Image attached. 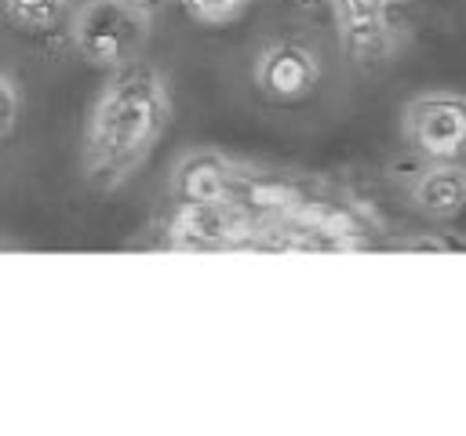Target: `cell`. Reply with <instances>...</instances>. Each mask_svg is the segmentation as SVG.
Here are the masks:
<instances>
[{
  "label": "cell",
  "mask_w": 466,
  "mask_h": 436,
  "mask_svg": "<svg viewBox=\"0 0 466 436\" xmlns=\"http://www.w3.org/2000/svg\"><path fill=\"white\" fill-rule=\"evenodd\" d=\"M167 113H171L167 87L153 69L146 65L120 69L102 87L87 120V134H84L87 178L106 189L124 182L164 134Z\"/></svg>",
  "instance_id": "1"
},
{
  "label": "cell",
  "mask_w": 466,
  "mask_h": 436,
  "mask_svg": "<svg viewBox=\"0 0 466 436\" xmlns=\"http://www.w3.org/2000/svg\"><path fill=\"white\" fill-rule=\"evenodd\" d=\"M142 33H146V18L131 0H95L80 11L73 44L84 62L113 69L138 51Z\"/></svg>",
  "instance_id": "2"
},
{
  "label": "cell",
  "mask_w": 466,
  "mask_h": 436,
  "mask_svg": "<svg viewBox=\"0 0 466 436\" xmlns=\"http://www.w3.org/2000/svg\"><path fill=\"white\" fill-rule=\"evenodd\" d=\"M408 138L433 160H455L466 153V98L430 94L408 105Z\"/></svg>",
  "instance_id": "3"
},
{
  "label": "cell",
  "mask_w": 466,
  "mask_h": 436,
  "mask_svg": "<svg viewBox=\"0 0 466 436\" xmlns=\"http://www.w3.org/2000/svg\"><path fill=\"white\" fill-rule=\"evenodd\" d=\"M317 80H320L317 54L302 44H273L258 58V84L269 98H280V102L306 98L317 87Z\"/></svg>",
  "instance_id": "4"
},
{
  "label": "cell",
  "mask_w": 466,
  "mask_h": 436,
  "mask_svg": "<svg viewBox=\"0 0 466 436\" xmlns=\"http://www.w3.org/2000/svg\"><path fill=\"white\" fill-rule=\"evenodd\" d=\"M346 47L357 58H375L390 44V0H335Z\"/></svg>",
  "instance_id": "5"
},
{
  "label": "cell",
  "mask_w": 466,
  "mask_h": 436,
  "mask_svg": "<svg viewBox=\"0 0 466 436\" xmlns=\"http://www.w3.org/2000/svg\"><path fill=\"white\" fill-rule=\"evenodd\" d=\"M411 196H415L422 214H430V218H455L466 207V171L455 167L451 160H441L437 167L419 174Z\"/></svg>",
  "instance_id": "6"
},
{
  "label": "cell",
  "mask_w": 466,
  "mask_h": 436,
  "mask_svg": "<svg viewBox=\"0 0 466 436\" xmlns=\"http://www.w3.org/2000/svg\"><path fill=\"white\" fill-rule=\"evenodd\" d=\"M178 178H182V193H186V200H193V203H222L226 193H229V178H226L222 164L211 160V156H197V160H189V164L182 167Z\"/></svg>",
  "instance_id": "7"
},
{
  "label": "cell",
  "mask_w": 466,
  "mask_h": 436,
  "mask_svg": "<svg viewBox=\"0 0 466 436\" xmlns=\"http://www.w3.org/2000/svg\"><path fill=\"white\" fill-rule=\"evenodd\" d=\"M4 11H7L11 25L29 29V33H47L58 25L66 0H4Z\"/></svg>",
  "instance_id": "8"
},
{
  "label": "cell",
  "mask_w": 466,
  "mask_h": 436,
  "mask_svg": "<svg viewBox=\"0 0 466 436\" xmlns=\"http://www.w3.org/2000/svg\"><path fill=\"white\" fill-rule=\"evenodd\" d=\"M182 4L204 25H226L233 18H240L248 7V0H182Z\"/></svg>",
  "instance_id": "9"
},
{
  "label": "cell",
  "mask_w": 466,
  "mask_h": 436,
  "mask_svg": "<svg viewBox=\"0 0 466 436\" xmlns=\"http://www.w3.org/2000/svg\"><path fill=\"white\" fill-rule=\"evenodd\" d=\"M18 120V94L7 80H0V134H7Z\"/></svg>",
  "instance_id": "10"
}]
</instances>
